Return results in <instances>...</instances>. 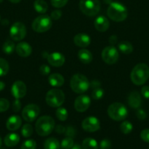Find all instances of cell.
<instances>
[{
    "mask_svg": "<svg viewBox=\"0 0 149 149\" xmlns=\"http://www.w3.org/2000/svg\"><path fill=\"white\" fill-rule=\"evenodd\" d=\"M130 78L136 85H143L149 78V67L145 63H138L131 70Z\"/></svg>",
    "mask_w": 149,
    "mask_h": 149,
    "instance_id": "1",
    "label": "cell"
},
{
    "mask_svg": "<svg viewBox=\"0 0 149 149\" xmlns=\"http://www.w3.org/2000/svg\"><path fill=\"white\" fill-rule=\"evenodd\" d=\"M107 14L113 21L121 22L127 17L128 11L124 4L119 2H111L108 8Z\"/></svg>",
    "mask_w": 149,
    "mask_h": 149,
    "instance_id": "2",
    "label": "cell"
},
{
    "mask_svg": "<svg viewBox=\"0 0 149 149\" xmlns=\"http://www.w3.org/2000/svg\"><path fill=\"white\" fill-rule=\"evenodd\" d=\"M55 127V121L51 116H42L37 119L35 125L37 133L40 136L50 135Z\"/></svg>",
    "mask_w": 149,
    "mask_h": 149,
    "instance_id": "3",
    "label": "cell"
},
{
    "mask_svg": "<svg viewBox=\"0 0 149 149\" xmlns=\"http://www.w3.org/2000/svg\"><path fill=\"white\" fill-rule=\"evenodd\" d=\"M70 87L73 92L77 94H81L87 91L90 87V83L86 76L80 74H76L71 78Z\"/></svg>",
    "mask_w": 149,
    "mask_h": 149,
    "instance_id": "4",
    "label": "cell"
},
{
    "mask_svg": "<svg viewBox=\"0 0 149 149\" xmlns=\"http://www.w3.org/2000/svg\"><path fill=\"white\" fill-rule=\"evenodd\" d=\"M108 114L112 120H124L128 115V111L126 106L121 103H113L110 105L108 109Z\"/></svg>",
    "mask_w": 149,
    "mask_h": 149,
    "instance_id": "5",
    "label": "cell"
},
{
    "mask_svg": "<svg viewBox=\"0 0 149 149\" xmlns=\"http://www.w3.org/2000/svg\"><path fill=\"white\" fill-rule=\"evenodd\" d=\"M64 93L58 89L50 90L45 96V101L47 104L53 108L60 107L64 103Z\"/></svg>",
    "mask_w": 149,
    "mask_h": 149,
    "instance_id": "6",
    "label": "cell"
},
{
    "mask_svg": "<svg viewBox=\"0 0 149 149\" xmlns=\"http://www.w3.org/2000/svg\"><path fill=\"white\" fill-rule=\"evenodd\" d=\"M79 7L83 14L92 17L99 13L101 4L99 0H80Z\"/></svg>",
    "mask_w": 149,
    "mask_h": 149,
    "instance_id": "7",
    "label": "cell"
},
{
    "mask_svg": "<svg viewBox=\"0 0 149 149\" xmlns=\"http://www.w3.org/2000/svg\"><path fill=\"white\" fill-rule=\"evenodd\" d=\"M52 26V21L51 17L47 15L38 16L32 22V28L37 33H44L48 31Z\"/></svg>",
    "mask_w": 149,
    "mask_h": 149,
    "instance_id": "8",
    "label": "cell"
},
{
    "mask_svg": "<svg viewBox=\"0 0 149 149\" xmlns=\"http://www.w3.org/2000/svg\"><path fill=\"white\" fill-rule=\"evenodd\" d=\"M119 58V54L116 48L112 45L106 47L102 52V58L105 63L109 65L115 63Z\"/></svg>",
    "mask_w": 149,
    "mask_h": 149,
    "instance_id": "9",
    "label": "cell"
},
{
    "mask_svg": "<svg viewBox=\"0 0 149 149\" xmlns=\"http://www.w3.org/2000/svg\"><path fill=\"white\" fill-rule=\"evenodd\" d=\"M26 34V26L21 22H15L12 25L10 29V35L12 39L18 42L24 39Z\"/></svg>",
    "mask_w": 149,
    "mask_h": 149,
    "instance_id": "10",
    "label": "cell"
},
{
    "mask_svg": "<svg viewBox=\"0 0 149 149\" xmlns=\"http://www.w3.org/2000/svg\"><path fill=\"white\" fill-rule=\"evenodd\" d=\"M39 112H40V109L39 106H37L36 104L31 103L23 108L22 111V117L28 122H34L39 116Z\"/></svg>",
    "mask_w": 149,
    "mask_h": 149,
    "instance_id": "11",
    "label": "cell"
},
{
    "mask_svg": "<svg viewBox=\"0 0 149 149\" xmlns=\"http://www.w3.org/2000/svg\"><path fill=\"white\" fill-rule=\"evenodd\" d=\"M82 127L88 132H94L100 128V123L97 118L94 116H89L82 122Z\"/></svg>",
    "mask_w": 149,
    "mask_h": 149,
    "instance_id": "12",
    "label": "cell"
},
{
    "mask_svg": "<svg viewBox=\"0 0 149 149\" xmlns=\"http://www.w3.org/2000/svg\"><path fill=\"white\" fill-rule=\"evenodd\" d=\"M91 105V99L88 95H80L74 100V107L78 112H84Z\"/></svg>",
    "mask_w": 149,
    "mask_h": 149,
    "instance_id": "13",
    "label": "cell"
},
{
    "mask_svg": "<svg viewBox=\"0 0 149 149\" xmlns=\"http://www.w3.org/2000/svg\"><path fill=\"white\" fill-rule=\"evenodd\" d=\"M26 86L22 81H16L13 83L11 88L12 95L15 99L23 98L26 94Z\"/></svg>",
    "mask_w": 149,
    "mask_h": 149,
    "instance_id": "14",
    "label": "cell"
},
{
    "mask_svg": "<svg viewBox=\"0 0 149 149\" xmlns=\"http://www.w3.org/2000/svg\"><path fill=\"white\" fill-rule=\"evenodd\" d=\"M47 60L48 62L54 67L61 66L65 62V58L64 55L60 52H53L51 54H48Z\"/></svg>",
    "mask_w": 149,
    "mask_h": 149,
    "instance_id": "15",
    "label": "cell"
},
{
    "mask_svg": "<svg viewBox=\"0 0 149 149\" xmlns=\"http://www.w3.org/2000/svg\"><path fill=\"white\" fill-rule=\"evenodd\" d=\"M15 52L19 56L22 58H26L31 55L32 52V48L29 44L22 42L16 45Z\"/></svg>",
    "mask_w": 149,
    "mask_h": 149,
    "instance_id": "16",
    "label": "cell"
},
{
    "mask_svg": "<svg viewBox=\"0 0 149 149\" xmlns=\"http://www.w3.org/2000/svg\"><path fill=\"white\" fill-rule=\"evenodd\" d=\"M22 120L21 118L17 115H13L10 116L6 122L7 129L10 131H15L20 128L21 126Z\"/></svg>",
    "mask_w": 149,
    "mask_h": 149,
    "instance_id": "17",
    "label": "cell"
},
{
    "mask_svg": "<svg viewBox=\"0 0 149 149\" xmlns=\"http://www.w3.org/2000/svg\"><path fill=\"white\" fill-rule=\"evenodd\" d=\"M90 86L93 89V91L91 93L92 98L94 100H99L103 97L105 93H104V90L101 88V84L98 80L91 81V82L90 83Z\"/></svg>",
    "mask_w": 149,
    "mask_h": 149,
    "instance_id": "18",
    "label": "cell"
},
{
    "mask_svg": "<svg viewBox=\"0 0 149 149\" xmlns=\"http://www.w3.org/2000/svg\"><path fill=\"white\" fill-rule=\"evenodd\" d=\"M74 43L77 47H86L91 43V38L89 35L84 33H77L74 37Z\"/></svg>",
    "mask_w": 149,
    "mask_h": 149,
    "instance_id": "19",
    "label": "cell"
},
{
    "mask_svg": "<svg viewBox=\"0 0 149 149\" xmlns=\"http://www.w3.org/2000/svg\"><path fill=\"white\" fill-rule=\"evenodd\" d=\"M94 26L98 31L105 32L109 29L110 22L105 16L100 15L94 20Z\"/></svg>",
    "mask_w": 149,
    "mask_h": 149,
    "instance_id": "20",
    "label": "cell"
},
{
    "mask_svg": "<svg viewBox=\"0 0 149 149\" xmlns=\"http://www.w3.org/2000/svg\"><path fill=\"white\" fill-rule=\"evenodd\" d=\"M141 103L142 99L140 93L137 91L131 92L128 97V104L130 107L137 109L141 106Z\"/></svg>",
    "mask_w": 149,
    "mask_h": 149,
    "instance_id": "21",
    "label": "cell"
},
{
    "mask_svg": "<svg viewBox=\"0 0 149 149\" xmlns=\"http://www.w3.org/2000/svg\"><path fill=\"white\" fill-rule=\"evenodd\" d=\"M48 81L51 86L54 87H59L64 84V79L62 75L58 73L52 74L48 77Z\"/></svg>",
    "mask_w": 149,
    "mask_h": 149,
    "instance_id": "22",
    "label": "cell"
},
{
    "mask_svg": "<svg viewBox=\"0 0 149 149\" xmlns=\"http://www.w3.org/2000/svg\"><path fill=\"white\" fill-rule=\"evenodd\" d=\"M20 141V137L16 133H10L7 135L4 138V142L6 146L14 147L17 145Z\"/></svg>",
    "mask_w": 149,
    "mask_h": 149,
    "instance_id": "23",
    "label": "cell"
},
{
    "mask_svg": "<svg viewBox=\"0 0 149 149\" xmlns=\"http://www.w3.org/2000/svg\"><path fill=\"white\" fill-rule=\"evenodd\" d=\"M79 60L84 64H89L93 60V55L92 53L88 49H80L77 54Z\"/></svg>",
    "mask_w": 149,
    "mask_h": 149,
    "instance_id": "24",
    "label": "cell"
},
{
    "mask_svg": "<svg viewBox=\"0 0 149 149\" xmlns=\"http://www.w3.org/2000/svg\"><path fill=\"white\" fill-rule=\"evenodd\" d=\"M34 7L37 13L41 14L46 13L48 9V4L44 0H35L34 2Z\"/></svg>",
    "mask_w": 149,
    "mask_h": 149,
    "instance_id": "25",
    "label": "cell"
},
{
    "mask_svg": "<svg viewBox=\"0 0 149 149\" xmlns=\"http://www.w3.org/2000/svg\"><path fill=\"white\" fill-rule=\"evenodd\" d=\"M44 148L45 149H59L60 143L55 138H48L44 143Z\"/></svg>",
    "mask_w": 149,
    "mask_h": 149,
    "instance_id": "26",
    "label": "cell"
},
{
    "mask_svg": "<svg viewBox=\"0 0 149 149\" xmlns=\"http://www.w3.org/2000/svg\"><path fill=\"white\" fill-rule=\"evenodd\" d=\"M118 49L122 53L124 54H130L133 52V47L130 42L124 41L118 45Z\"/></svg>",
    "mask_w": 149,
    "mask_h": 149,
    "instance_id": "27",
    "label": "cell"
},
{
    "mask_svg": "<svg viewBox=\"0 0 149 149\" xmlns=\"http://www.w3.org/2000/svg\"><path fill=\"white\" fill-rule=\"evenodd\" d=\"M82 147L83 149H98V144L94 139L88 138L83 141Z\"/></svg>",
    "mask_w": 149,
    "mask_h": 149,
    "instance_id": "28",
    "label": "cell"
},
{
    "mask_svg": "<svg viewBox=\"0 0 149 149\" xmlns=\"http://www.w3.org/2000/svg\"><path fill=\"white\" fill-rule=\"evenodd\" d=\"M2 50L5 54L10 55L15 50V45L11 40H7L2 45Z\"/></svg>",
    "mask_w": 149,
    "mask_h": 149,
    "instance_id": "29",
    "label": "cell"
},
{
    "mask_svg": "<svg viewBox=\"0 0 149 149\" xmlns=\"http://www.w3.org/2000/svg\"><path fill=\"white\" fill-rule=\"evenodd\" d=\"M56 116L58 120L64 122V121L67 120L68 118V112L65 108L58 107L56 111Z\"/></svg>",
    "mask_w": 149,
    "mask_h": 149,
    "instance_id": "30",
    "label": "cell"
},
{
    "mask_svg": "<svg viewBox=\"0 0 149 149\" xmlns=\"http://www.w3.org/2000/svg\"><path fill=\"white\" fill-rule=\"evenodd\" d=\"M9 63L6 60L0 58V77H4L8 73Z\"/></svg>",
    "mask_w": 149,
    "mask_h": 149,
    "instance_id": "31",
    "label": "cell"
},
{
    "mask_svg": "<svg viewBox=\"0 0 149 149\" xmlns=\"http://www.w3.org/2000/svg\"><path fill=\"white\" fill-rule=\"evenodd\" d=\"M120 129L123 133L127 135L132 131L133 125H131V122H128V121H124L120 126Z\"/></svg>",
    "mask_w": 149,
    "mask_h": 149,
    "instance_id": "32",
    "label": "cell"
},
{
    "mask_svg": "<svg viewBox=\"0 0 149 149\" xmlns=\"http://www.w3.org/2000/svg\"><path fill=\"white\" fill-rule=\"evenodd\" d=\"M73 146H74V141L72 138H70V137H67L63 139L60 144V147L62 149H71Z\"/></svg>",
    "mask_w": 149,
    "mask_h": 149,
    "instance_id": "33",
    "label": "cell"
},
{
    "mask_svg": "<svg viewBox=\"0 0 149 149\" xmlns=\"http://www.w3.org/2000/svg\"><path fill=\"white\" fill-rule=\"evenodd\" d=\"M21 134L24 138H29L33 134V127L29 124H26L21 129Z\"/></svg>",
    "mask_w": 149,
    "mask_h": 149,
    "instance_id": "34",
    "label": "cell"
},
{
    "mask_svg": "<svg viewBox=\"0 0 149 149\" xmlns=\"http://www.w3.org/2000/svg\"><path fill=\"white\" fill-rule=\"evenodd\" d=\"M37 143L34 140H27L22 144L20 149H36Z\"/></svg>",
    "mask_w": 149,
    "mask_h": 149,
    "instance_id": "35",
    "label": "cell"
},
{
    "mask_svg": "<svg viewBox=\"0 0 149 149\" xmlns=\"http://www.w3.org/2000/svg\"><path fill=\"white\" fill-rule=\"evenodd\" d=\"M10 103L5 98H0V112H4L8 110Z\"/></svg>",
    "mask_w": 149,
    "mask_h": 149,
    "instance_id": "36",
    "label": "cell"
},
{
    "mask_svg": "<svg viewBox=\"0 0 149 149\" xmlns=\"http://www.w3.org/2000/svg\"><path fill=\"white\" fill-rule=\"evenodd\" d=\"M68 1L69 0H51V2L54 7L61 8V7L65 6L67 3L68 2Z\"/></svg>",
    "mask_w": 149,
    "mask_h": 149,
    "instance_id": "37",
    "label": "cell"
},
{
    "mask_svg": "<svg viewBox=\"0 0 149 149\" xmlns=\"http://www.w3.org/2000/svg\"><path fill=\"white\" fill-rule=\"evenodd\" d=\"M100 149H110L111 148V142L108 139L102 140L99 144Z\"/></svg>",
    "mask_w": 149,
    "mask_h": 149,
    "instance_id": "38",
    "label": "cell"
},
{
    "mask_svg": "<svg viewBox=\"0 0 149 149\" xmlns=\"http://www.w3.org/2000/svg\"><path fill=\"white\" fill-rule=\"evenodd\" d=\"M39 72L43 76L48 75L50 74V72H51L50 67L48 65H45V64H43V65H42L39 67Z\"/></svg>",
    "mask_w": 149,
    "mask_h": 149,
    "instance_id": "39",
    "label": "cell"
},
{
    "mask_svg": "<svg viewBox=\"0 0 149 149\" xmlns=\"http://www.w3.org/2000/svg\"><path fill=\"white\" fill-rule=\"evenodd\" d=\"M140 138L145 142L149 143V129L143 130L140 133Z\"/></svg>",
    "mask_w": 149,
    "mask_h": 149,
    "instance_id": "40",
    "label": "cell"
},
{
    "mask_svg": "<svg viewBox=\"0 0 149 149\" xmlns=\"http://www.w3.org/2000/svg\"><path fill=\"white\" fill-rule=\"evenodd\" d=\"M65 134L67 137L73 138V137L75 135V130H74L72 126H68L66 128Z\"/></svg>",
    "mask_w": 149,
    "mask_h": 149,
    "instance_id": "41",
    "label": "cell"
},
{
    "mask_svg": "<svg viewBox=\"0 0 149 149\" xmlns=\"http://www.w3.org/2000/svg\"><path fill=\"white\" fill-rule=\"evenodd\" d=\"M61 14H62V13H61V10H53V11L51 13V18H52L53 20H58V19L61 17Z\"/></svg>",
    "mask_w": 149,
    "mask_h": 149,
    "instance_id": "42",
    "label": "cell"
},
{
    "mask_svg": "<svg viewBox=\"0 0 149 149\" xmlns=\"http://www.w3.org/2000/svg\"><path fill=\"white\" fill-rule=\"evenodd\" d=\"M20 108H21V103L20 101L19 100V99H15L14 102H13V109L14 111L18 112L20 110Z\"/></svg>",
    "mask_w": 149,
    "mask_h": 149,
    "instance_id": "43",
    "label": "cell"
},
{
    "mask_svg": "<svg viewBox=\"0 0 149 149\" xmlns=\"http://www.w3.org/2000/svg\"><path fill=\"white\" fill-rule=\"evenodd\" d=\"M136 115H137V117L140 120H143L146 118V113L141 109H137Z\"/></svg>",
    "mask_w": 149,
    "mask_h": 149,
    "instance_id": "44",
    "label": "cell"
},
{
    "mask_svg": "<svg viewBox=\"0 0 149 149\" xmlns=\"http://www.w3.org/2000/svg\"><path fill=\"white\" fill-rule=\"evenodd\" d=\"M141 94L145 98L149 99V86H144L142 87Z\"/></svg>",
    "mask_w": 149,
    "mask_h": 149,
    "instance_id": "45",
    "label": "cell"
},
{
    "mask_svg": "<svg viewBox=\"0 0 149 149\" xmlns=\"http://www.w3.org/2000/svg\"><path fill=\"white\" fill-rule=\"evenodd\" d=\"M55 130H56V132H58V133L62 134V133H64V132H65L66 128L64 127V126H62V125H57L56 127Z\"/></svg>",
    "mask_w": 149,
    "mask_h": 149,
    "instance_id": "46",
    "label": "cell"
},
{
    "mask_svg": "<svg viewBox=\"0 0 149 149\" xmlns=\"http://www.w3.org/2000/svg\"><path fill=\"white\" fill-rule=\"evenodd\" d=\"M109 42L112 45H115V44L117 42V36H115V35L111 36L109 38Z\"/></svg>",
    "mask_w": 149,
    "mask_h": 149,
    "instance_id": "47",
    "label": "cell"
},
{
    "mask_svg": "<svg viewBox=\"0 0 149 149\" xmlns=\"http://www.w3.org/2000/svg\"><path fill=\"white\" fill-rule=\"evenodd\" d=\"M71 149H83V147L80 146L78 144H74L72 147Z\"/></svg>",
    "mask_w": 149,
    "mask_h": 149,
    "instance_id": "48",
    "label": "cell"
},
{
    "mask_svg": "<svg viewBox=\"0 0 149 149\" xmlns=\"http://www.w3.org/2000/svg\"><path fill=\"white\" fill-rule=\"evenodd\" d=\"M5 87V84H4L3 81H0V91L4 90V88Z\"/></svg>",
    "mask_w": 149,
    "mask_h": 149,
    "instance_id": "49",
    "label": "cell"
},
{
    "mask_svg": "<svg viewBox=\"0 0 149 149\" xmlns=\"http://www.w3.org/2000/svg\"><path fill=\"white\" fill-rule=\"evenodd\" d=\"M8 1H10V2H12V3H18V2H20L21 0H8Z\"/></svg>",
    "mask_w": 149,
    "mask_h": 149,
    "instance_id": "50",
    "label": "cell"
},
{
    "mask_svg": "<svg viewBox=\"0 0 149 149\" xmlns=\"http://www.w3.org/2000/svg\"><path fill=\"white\" fill-rule=\"evenodd\" d=\"M105 1V3H107V4H110L111 2H112V0H104Z\"/></svg>",
    "mask_w": 149,
    "mask_h": 149,
    "instance_id": "51",
    "label": "cell"
},
{
    "mask_svg": "<svg viewBox=\"0 0 149 149\" xmlns=\"http://www.w3.org/2000/svg\"><path fill=\"white\" fill-rule=\"evenodd\" d=\"M1 138H0V147H1Z\"/></svg>",
    "mask_w": 149,
    "mask_h": 149,
    "instance_id": "52",
    "label": "cell"
},
{
    "mask_svg": "<svg viewBox=\"0 0 149 149\" xmlns=\"http://www.w3.org/2000/svg\"><path fill=\"white\" fill-rule=\"evenodd\" d=\"M3 1H4V0H0V3H1V2H2Z\"/></svg>",
    "mask_w": 149,
    "mask_h": 149,
    "instance_id": "53",
    "label": "cell"
},
{
    "mask_svg": "<svg viewBox=\"0 0 149 149\" xmlns=\"http://www.w3.org/2000/svg\"><path fill=\"white\" fill-rule=\"evenodd\" d=\"M0 19H1V17H0Z\"/></svg>",
    "mask_w": 149,
    "mask_h": 149,
    "instance_id": "54",
    "label": "cell"
}]
</instances>
